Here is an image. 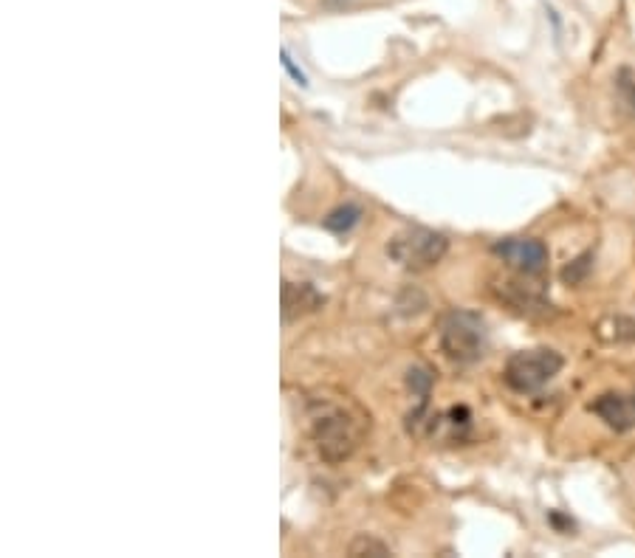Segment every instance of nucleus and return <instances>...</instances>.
<instances>
[{"mask_svg":"<svg viewBox=\"0 0 635 558\" xmlns=\"http://www.w3.org/2000/svg\"><path fill=\"white\" fill-rule=\"evenodd\" d=\"M322 294L308 282H283V319L294 322L322 308Z\"/></svg>","mask_w":635,"mask_h":558,"instance_id":"nucleus-7","label":"nucleus"},{"mask_svg":"<svg viewBox=\"0 0 635 558\" xmlns=\"http://www.w3.org/2000/svg\"><path fill=\"white\" fill-rule=\"evenodd\" d=\"M562 364H565L562 356L556 350H548V347L523 350V353H514L508 358L503 378L514 392H537L562 370Z\"/></svg>","mask_w":635,"mask_h":558,"instance_id":"nucleus-4","label":"nucleus"},{"mask_svg":"<svg viewBox=\"0 0 635 558\" xmlns=\"http://www.w3.org/2000/svg\"><path fill=\"white\" fill-rule=\"evenodd\" d=\"M370 420L356 406L317 403L311 415V440L325 463H342L359 449Z\"/></svg>","mask_w":635,"mask_h":558,"instance_id":"nucleus-1","label":"nucleus"},{"mask_svg":"<svg viewBox=\"0 0 635 558\" xmlns=\"http://www.w3.org/2000/svg\"><path fill=\"white\" fill-rule=\"evenodd\" d=\"M494 254L514 271H520L525 277L542 274L548 265V248L537 237H506L500 243H494Z\"/></svg>","mask_w":635,"mask_h":558,"instance_id":"nucleus-5","label":"nucleus"},{"mask_svg":"<svg viewBox=\"0 0 635 558\" xmlns=\"http://www.w3.org/2000/svg\"><path fill=\"white\" fill-rule=\"evenodd\" d=\"M359 220H362V209L356 203H345L325 217V229H331L334 234H348Z\"/></svg>","mask_w":635,"mask_h":558,"instance_id":"nucleus-8","label":"nucleus"},{"mask_svg":"<svg viewBox=\"0 0 635 558\" xmlns=\"http://www.w3.org/2000/svg\"><path fill=\"white\" fill-rule=\"evenodd\" d=\"M590 412L604 420L613 432H633L635 429V392H604L590 403Z\"/></svg>","mask_w":635,"mask_h":558,"instance_id":"nucleus-6","label":"nucleus"},{"mask_svg":"<svg viewBox=\"0 0 635 558\" xmlns=\"http://www.w3.org/2000/svg\"><path fill=\"white\" fill-rule=\"evenodd\" d=\"M328 3H334V6H345V3H350V0H328Z\"/></svg>","mask_w":635,"mask_h":558,"instance_id":"nucleus-12","label":"nucleus"},{"mask_svg":"<svg viewBox=\"0 0 635 558\" xmlns=\"http://www.w3.org/2000/svg\"><path fill=\"white\" fill-rule=\"evenodd\" d=\"M446 248H449V240H446L444 234L413 226V229L398 232L390 240L387 254L393 257V263L407 268V271H429L432 265H438L444 260Z\"/></svg>","mask_w":635,"mask_h":558,"instance_id":"nucleus-2","label":"nucleus"},{"mask_svg":"<svg viewBox=\"0 0 635 558\" xmlns=\"http://www.w3.org/2000/svg\"><path fill=\"white\" fill-rule=\"evenodd\" d=\"M441 350L458 364H472L486 353V322L472 310H455L441 327Z\"/></svg>","mask_w":635,"mask_h":558,"instance_id":"nucleus-3","label":"nucleus"},{"mask_svg":"<svg viewBox=\"0 0 635 558\" xmlns=\"http://www.w3.org/2000/svg\"><path fill=\"white\" fill-rule=\"evenodd\" d=\"M283 68H286L291 77L297 79V85H302V88L308 85V79H305V74H302L300 68L294 65V60H291V54H288V51H283Z\"/></svg>","mask_w":635,"mask_h":558,"instance_id":"nucleus-11","label":"nucleus"},{"mask_svg":"<svg viewBox=\"0 0 635 558\" xmlns=\"http://www.w3.org/2000/svg\"><path fill=\"white\" fill-rule=\"evenodd\" d=\"M350 556H390V550H387V544L376 542V539L359 536L350 544Z\"/></svg>","mask_w":635,"mask_h":558,"instance_id":"nucleus-10","label":"nucleus"},{"mask_svg":"<svg viewBox=\"0 0 635 558\" xmlns=\"http://www.w3.org/2000/svg\"><path fill=\"white\" fill-rule=\"evenodd\" d=\"M616 91H619V102L621 108H627L630 113L635 116V77L633 71H619V77H616Z\"/></svg>","mask_w":635,"mask_h":558,"instance_id":"nucleus-9","label":"nucleus"}]
</instances>
